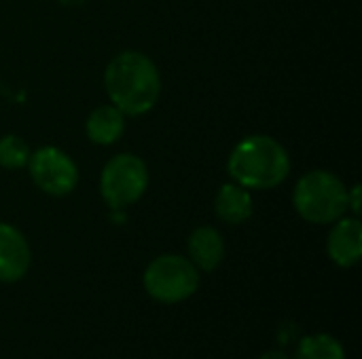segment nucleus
<instances>
[{"label": "nucleus", "mask_w": 362, "mask_h": 359, "mask_svg": "<svg viewBox=\"0 0 362 359\" xmlns=\"http://www.w3.org/2000/svg\"><path fill=\"white\" fill-rule=\"evenodd\" d=\"M293 203L303 220L312 224H331L348 212V188L335 174L314 169L299 178Z\"/></svg>", "instance_id": "obj_3"}, {"label": "nucleus", "mask_w": 362, "mask_h": 359, "mask_svg": "<svg viewBox=\"0 0 362 359\" xmlns=\"http://www.w3.org/2000/svg\"><path fill=\"white\" fill-rule=\"evenodd\" d=\"M189 256L191 262L202 271H214L225 258L223 235L212 226H199L189 237Z\"/></svg>", "instance_id": "obj_9"}, {"label": "nucleus", "mask_w": 362, "mask_h": 359, "mask_svg": "<svg viewBox=\"0 0 362 359\" xmlns=\"http://www.w3.org/2000/svg\"><path fill=\"white\" fill-rule=\"evenodd\" d=\"M327 252L339 267H354L362 256V224L358 218H339L329 235Z\"/></svg>", "instance_id": "obj_8"}, {"label": "nucleus", "mask_w": 362, "mask_h": 359, "mask_svg": "<svg viewBox=\"0 0 362 359\" xmlns=\"http://www.w3.org/2000/svg\"><path fill=\"white\" fill-rule=\"evenodd\" d=\"M227 169L235 184L255 190H269L291 174L286 148L269 135H248L229 154Z\"/></svg>", "instance_id": "obj_2"}, {"label": "nucleus", "mask_w": 362, "mask_h": 359, "mask_svg": "<svg viewBox=\"0 0 362 359\" xmlns=\"http://www.w3.org/2000/svg\"><path fill=\"white\" fill-rule=\"evenodd\" d=\"M261 359H288V358H286V353H284V351H267V353H265Z\"/></svg>", "instance_id": "obj_15"}, {"label": "nucleus", "mask_w": 362, "mask_h": 359, "mask_svg": "<svg viewBox=\"0 0 362 359\" xmlns=\"http://www.w3.org/2000/svg\"><path fill=\"white\" fill-rule=\"evenodd\" d=\"M199 288L197 267L176 254L155 258L144 271V290L163 305H176L191 298Z\"/></svg>", "instance_id": "obj_4"}, {"label": "nucleus", "mask_w": 362, "mask_h": 359, "mask_svg": "<svg viewBox=\"0 0 362 359\" xmlns=\"http://www.w3.org/2000/svg\"><path fill=\"white\" fill-rule=\"evenodd\" d=\"M295 359H346V353L337 339L329 334H312L299 343Z\"/></svg>", "instance_id": "obj_12"}, {"label": "nucleus", "mask_w": 362, "mask_h": 359, "mask_svg": "<svg viewBox=\"0 0 362 359\" xmlns=\"http://www.w3.org/2000/svg\"><path fill=\"white\" fill-rule=\"evenodd\" d=\"M30 245L11 224H0V281L15 284L30 269Z\"/></svg>", "instance_id": "obj_7"}, {"label": "nucleus", "mask_w": 362, "mask_h": 359, "mask_svg": "<svg viewBox=\"0 0 362 359\" xmlns=\"http://www.w3.org/2000/svg\"><path fill=\"white\" fill-rule=\"evenodd\" d=\"M106 93L125 116L146 114L161 95L157 66L138 51H123L110 59L104 72Z\"/></svg>", "instance_id": "obj_1"}, {"label": "nucleus", "mask_w": 362, "mask_h": 359, "mask_svg": "<svg viewBox=\"0 0 362 359\" xmlns=\"http://www.w3.org/2000/svg\"><path fill=\"white\" fill-rule=\"evenodd\" d=\"M85 129L91 142L100 146L115 144L125 131V114L117 106H100L87 116Z\"/></svg>", "instance_id": "obj_10"}, {"label": "nucleus", "mask_w": 362, "mask_h": 359, "mask_svg": "<svg viewBox=\"0 0 362 359\" xmlns=\"http://www.w3.org/2000/svg\"><path fill=\"white\" fill-rule=\"evenodd\" d=\"M148 186V169L146 163L129 152L112 157L100 178L102 199L110 209H125L134 205Z\"/></svg>", "instance_id": "obj_5"}, {"label": "nucleus", "mask_w": 362, "mask_h": 359, "mask_svg": "<svg viewBox=\"0 0 362 359\" xmlns=\"http://www.w3.org/2000/svg\"><path fill=\"white\" fill-rule=\"evenodd\" d=\"M358 195H361V186L356 184V186H352V195L348 193V207H352L356 214H358V209H361V199H358Z\"/></svg>", "instance_id": "obj_14"}, {"label": "nucleus", "mask_w": 362, "mask_h": 359, "mask_svg": "<svg viewBox=\"0 0 362 359\" xmlns=\"http://www.w3.org/2000/svg\"><path fill=\"white\" fill-rule=\"evenodd\" d=\"M30 148L19 135H4L0 138V167L4 169H21L28 165Z\"/></svg>", "instance_id": "obj_13"}, {"label": "nucleus", "mask_w": 362, "mask_h": 359, "mask_svg": "<svg viewBox=\"0 0 362 359\" xmlns=\"http://www.w3.org/2000/svg\"><path fill=\"white\" fill-rule=\"evenodd\" d=\"M216 216L227 224H244L252 216V197L240 184H223L216 201Z\"/></svg>", "instance_id": "obj_11"}, {"label": "nucleus", "mask_w": 362, "mask_h": 359, "mask_svg": "<svg viewBox=\"0 0 362 359\" xmlns=\"http://www.w3.org/2000/svg\"><path fill=\"white\" fill-rule=\"evenodd\" d=\"M28 167L34 184L42 193L53 197H64L72 193L78 182V169L74 161L55 146H45L36 152H30Z\"/></svg>", "instance_id": "obj_6"}]
</instances>
